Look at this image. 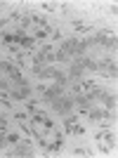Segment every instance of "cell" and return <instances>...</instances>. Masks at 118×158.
I'll use <instances>...</instances> for the list:
<instances>
[{
    "instance_id": "1",
    "label": "cell",
    "mask_w": 118,
    "mask_h": 158,
    "mask_svg": "<svg viewBox=\"0 0 118 158\" xmlns=\"http://www.w3.org/2000/svg\"><path fill=\"white\" fill-rule=\"evenodd\" d=\"M73 97H64V94H61V97H57V99H52V109L57 113H64V116H69V113H71V109H73Z\"/></svg>"
},
{
    "instance_id": "2",
    "label": "cell",
    "mask_w": 118,
    "mask_h": 158,
    "mask_svg": "<svg viewBox=\"0 0 118 158\" xmlns=\"http://www.w3.org/2000/svg\"><path fill=\"white\" fill-rule=\"evenodd\" d=\"M87 47L92 45V43H99V45H104V47H116V35H111V33H97L95 38L85 40Z\"/></svg>"
},
{
    "instance_id": "3",
    "label": "cell",
    "mask_w": 118,
    "mask_h": 158,
    "mask_svg": "<svg viewBox=\"0 0 118 158\" xmlns=\"http://www.w3.org/2000/svg\"><path fill=\"white\" fill-rule=\"evenodd\" d=\"M85 73V69H83V64H80V59L78 61H73L71 64V69H69V76L66 78H71V80H80V76Z\"/></svg>"
},
{
    "instance_id": "4",
    "label": "cell",
    "mask_w": 118,
    "mask_h": 158,
    "mask_svg": "<svg viewBox=\"0 0 118 158\" xmlns=\"http://www.w3.org/2000/svg\"><path fill=\"white\" fill-rule=\"evenodd\" d=\"M61 92H64V85H59V83H57V85L47 87V90H45V92H43V94H45V99H50V102H52V99L61 97Z\"/></svg>"
},
{
    "instance_id": "5",
    "label": "cell",
    "mask_w": 118,
    "mask_h": 158,
    "mask_svg": "<svg viewBox=\"0 0 118 158\" xmlns=\"http://www.w3.org/2000/svg\"><path fill=\"white\" fill-rule=\"evenodd\" d=\"M31 153H33L31 142H17V156H31Z\"/></svg>"
},
{
    "instance_id": "6",
    "label": "cell",
    "mask_w": 118,
    "mask_h": 158,
    "mask_svg": "<svg viewBox=\"0 0 118 158\" xmlns=\"http://www.w3.org/2000/svg\"><path fill=\"white\" fill-rule=\"evenodd\" d=\"M66 130L71 132V135H83V127H80V125H76V120H73L71 116L66 118Z\"/></svg>"
},
{
    "instance_id": "7",
    "label": "cell",
    "mask_w": 118,
    "mask_h": 158,
    "mask_svg": "<svg viewBox=\"0 0 118 158\" xmlns=\"http://www.w3.org/2000/svg\"><path fill=\"white\" fill-rule=\"evenodd\" d=\"M102 118H109V111H104V109H90V120H102Z\"/></svg>"
},
{
    "instance_id": "8",
    "label": "cell",
    "mask_w": 118,
    "mask_h": 158,
    "mask_svg": "<svg viewBox=\"0 0 118 158\" xmlns=\"http://www.w3.org/2000/svg\"><path fill=\"white\" fill-rule=\"evenodd\" d=\"M12 97L14 99H28V97H31V90H28L26 85H24V87H17V90L12 92Z\"/></svg>"
},
{
    "instance_id": "9",
    "label": "cell",
    "mask_w": 118,
    "mask_h": 158,
    "mask_svg": "<svg viewBox=\"0 0 118 158\" xmlns=\"http://www.w3.org/2000/svg\"><path fill=\"white\" fill-rule=\"evenodd\" d=\"M57 73H59L57 69H43L38 76H40V78H57Z\"/></svg>"
},
{
    "instance_id": "10",
    "label": "cell",
    "mask_w": 118,
    "mask_h": 158,
    "mask_svg": "<svg viewBox=\"0 0 118 158\" xmlns=\"http://www.w3.org/2000/svg\"><path fill=\"white\" fill-rule=\"evenodd\" d=\"M61 144H64V139H57L54 144H50V146H47V151H59V149H61Z\"/></svg>"
},
{
    "instance_id": "11",
    "label": "cell",
    "mask_w": 118,
    "mask_h": 158,
    "mask_svg": "<svg viewBox=\"0 0 118 158\" xmlns=\"http://www.w3.org/2000/svg\"><path fill=\"white\" fill-rule=\"evenodd\" d=\"M5 139H7V142H19V135H7Z\"/></svg>"
},
{
    "instance_id": "12",
    "label": "cell",
    "mask_w": 118,
    "mask_h": 158,
    "mask_svg": "<svg viewBox=\"0 0 118 158\" xmlns=\"http://www.w3.org/2000/svg\"><path fill=\"white\" fill-rule=\"evenodd\" d=\"M5 87H7V83H5V80H0V90H5Z\"/></svg>"
}]
</instances>
